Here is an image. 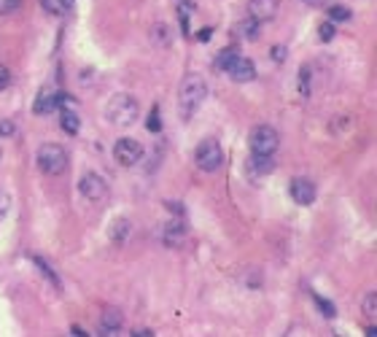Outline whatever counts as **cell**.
<instances>
[{"label":"cell","instance_id":"1","mask_svg":"<svg viewBox=\"0 0 377 337\" xmlns=\"http://www.w3.org/2000/svg\"><path fill=\"white\" fill-rule=\"evenodd\" d=\"M208 97V84L200 73H189L183 76L181 87H178V114H181L183 122H189L191 116L197 114V108L205 103Z\"/></svg>","mask_w":377,"mask_h":337},{"label":"cell","instance_id":"2","mask_svg":"<svg viewBox=\"0 0 377 337\" xmlns=\"http://www.w3.org/2000/svg\"><path fill=\"white\" fill-rule=\"evenodd\" d=\"M140 116V105L132 95L127 92H119L108 103H105V119H108L114 127H132Z\"/></svg>","mask_w":377,"mask_h":337},{"label":"cell","instance_id":"3","mask_svg":"<svg viewBox=\"0 0 377 337\" xmlns=\"http://www.w3.org/2000/svg\"><path fill=\"white\" fill-rule=\"evenodd\" d=\"M35 160H38V168H41L46 175H62L70 165V154H68V149L59 146V143H43V146L38 149Z\"/></svg>","mask_w":377,"mask_h":337},{"label":"cell","instance_id":"4","mask_svg":"<svg viewBox=\"0 0 377 337\" xmlns=\"http://www.w3.org/2000/svg\"><path fill=\"white\" fill-rule=\"evenodd\" d=\"M194 162L202 173H216L218 168L224 165V151H221V143L216 138H205V141L197 146L194 151Z\"/></svg>","mask_w":377,"mask_h":337},{"label":"cell","instance_id":"5","mask_svg":"<svg viewBox=\"0 0 377 337\" xmlns=\"http://www.w3.org/2000/svg\"><path fill=\"white\" fill-rule=\"evenodd\" d=\"M280 149V135L275 127L269 124H259L251 132V154H264V157H275Z\"/></svg>","mask_w":377,"mask_h":337},{"label":"cell","instance_id":"6","mask_svg":"<svg viewBox=\"0 0 377 337\" xmlns=\"http://www.w3.org/2000/svg\"><path fill=\"white\" fill-rule=\"evenodd\" d=\"M78 191H81L89 202H95V205H105V202L111 200L108 181H105L103 175H97V173H84L81 181H78Z\"/></svg>","mask_w":377,"mask_h":337},{"label":"cell","instance_id":"7","mask_svg":"<svg viewBox=\"0 0 377 337\" xmlns=\"http://www.w3.org/2000/svg\"><path fill=\"white\" fill-rule=\"evenodd\" d=\"M114 160L122 165V168H135V165L143 160V146L137 141H132V138H122V141H116V146H114Z\"/></svg>","mask_w":377,"mask_h":337},{"label":"cell","instance_id":"8","mask_svg":"<svg viewBox=\"0 0 377 337\" xmlns=\"http://www.w3.org/2000/svg\"><path fill=\"white\" fill-rule=\"evenodd\" d=\"M288 194L291 200L296 202V205L307 208L315 202V194H318V189H315V183L310 181V178H294V181L288 183Z\"/></svg>","mask_w":377,"mask_h":337},{"label":"cell","instance_id":"9","mask_svg":"<svg viewBox=\"0 0 377 337\" xmlns=\"http://www.w3.org/2000/svg\"><path fill=\"white\" fill-rule=\"evenodd\" d=\"M224 73L232 78V81H237V84H248V81H253V78H256V65L251 62L248 57L237 54L232 62H229V68L224 70Z\"/></svg>","mask_w":377,"mask_h":337},{"label":"cell","instance_id":"10","mask_svg":"<svg viewBox=\"0 0 377 337\" xmlns=\"http://www.w3.org/2000/svg\"><path fill=\"white\" fill-rule=\"evenodd\" d=\"M57 108H59V92L54 87H43L41 92H38L35 103H32V114L46 116V114H51V111H57Z\"/></svg>","mask_w":377,"mask_h":337},{"label":"cell","instance_id":"11","mask_svg":"<svg viewBox=\"0 0 377 337\" xmlns=\"http://www.w3.org/2000/svg\"><path fill=\"white\" fill-rule=\"evenodd\" d=\"M186 235H189V229L181 219L167 221L164 229H162V240H164V246H170V248H181L183 243H186Z\"/></svg>","mask_w":377,"mask_h":337},{"label":"cell","instance_id":"12","mask_svg":"<svg viewBox=\"0 0 377 337\" xmlns=\"http://www.w3.org/2000/svg\"><path fill=\"white\" fill-rule=\"evenodd\" d=\"M280 0H248V16H253L256 22H269L275 19Z\"/></svg>","mask_w":377,"mask_h":337},{"label":"cell","instance_id":"13","mask_svg":"<svg viewBox=\"0 0 377 337\" xmlns=\"http://www.w3.org/2000/svg\"><path fill=\"white\" fill-rule=\"evenodd\" d=\"M100 327H103V335H119V329L124 327V313L119 308H114V305L103 308Z\"/></svg>","mask_w":377,"mask_h":337},{"label":"cell","instance_id":"14","mask_svg":"<svg viewBox=\"0 0 377 337\" xmlns=\"http://www.w3.org/2000/svg\"><path fill=\"white\" fill-rule=\"evenodd\" d=\"M129 235H132V224H129V219H116L114 224H111V229H108L111 243H116V246H124V243L129 240Z\"/></svg>","mask_w":377,"mask_h":337},{"label":"cell","instance_id":"15","mask_svg":"<svg viewBox=\"0 0 377 337\" xmlns=\"http://www.w3.org/2000/svg\"><path fill=\"white\" fill-rule=\"evenodd\" d=\"M248 170L253 175H267L275 170V157H264V154H251Z\"/></svg>","mask_w":377,"mask_h":337},{"label":"cell","instance_id":"16","mask_svg":"<svg viewBox=\"0 0 377 337\" xmlns=\"http://www.w3.org/2000/svg\"><path fill=\"white\" fill-rule=\"evenodd\" d=\"M259 24H261V22H256L253 16H248V19H243V22L237 24L235 32H237L240 38H246V41H256V38H259Z\"/></svg>","mask_w":377,"mask_h":337},{"label":"cell","instance_id":"17","mask_svg":"<svg viewBox=\"0 0 377 337\" xmlns=\"http://www.w3.org/2000/svg\"><path fill=\"white\" fill-rule=\"evenodd\" d=\"M59 124H62V130L68 132V135H76V132L81 130V116H78L76 111H62V114H59Z\"/></svg>","mask_w":377,"mask_h":337},{"label":"cell","instance_id":"18","mask_svg":"<svg viewBox=\"0 0 377 337\" xmlns=\"http://www.w3.org/2000/svg\"><path fill=\"white\" fill-rule=\"evenodd\" d=\"M41 5L49 14H57V16H62V14H68V11L76 5V0H41Z\"/></svg>","mask_w":377,"mask_h":337},{"label":"cell","instance_id":"19","mask_svg":"<svg viewBox=\"0 0 377 337\" xmlns=\"http://www.w3.org/2000/svg\"><path fill=\"white\" fill-rule=\"evenodd\" d=\"M151 38H154V43L156 46H162V49H164V46H170V43H173V32H170V24H154V30H151Z\"/></svg>","mask_w":377,"mask_h":337},{"label":"cell","instance_id":"20","mask_svg":"<svg viewBox=\"0 0 377 337\" xmlns=\"http://www.w3.org/2000/svg\"><path fill=\"white\" fill-rule=\"evenodd\" d=\"M361 305H364V313L375 321L377 319V294L375 292H367V294H364V300H361Z\"/></svg>","mask_w":377,"mask_h":337},{"label":"cell","instance_id":"21","mask_svg":"<svg viewBox=\"0 0 377 337\" xmlns=\"http://www.w3.org/2000/svg\"><path fill=\"white\" fill-rule=\"evenodd\" d=\"M310 78H313V68L305 65V68H302V73H299V92H302V97H310V92H313V87H310Z\"/></svg>","mask_w":377,"mask_h":337},{"label":"cell","instance_id":"22","mask_svg":"<svg viewBox=\"0 0 377 337\" xmlns=\"http://www.w3.org/2000/svg\"><path fill=\"white\" fill-rule=\"evenodd\" d=\"M237 57V49H221V51H218V57H216V68L218 70H227L229 68V62H232V59Z\"/></svg>","mask_w":377,"mask_h":337},{"label":"cell","instance_id":"23","mask_svg":"<svg viewBox=\"0 0 377 337\" xmlns=\"http://www.w3.org/2000/svg\"><path fill=\"white\" fill-rule=\"evenodd\" d=\"M329 16H332V22H350L353 11H350L348 5H332V8H329Z\"/></svg>","mask_w":377,"mask_h":337},{"label":"cell","instance_id":"24","mask_svg":"<svg viewBox=\"0 0 377 337\" xmlns=\"http://www.w3.org/2000/svg\"><path fill=\"white\" fill-rule=\"evenodd\" d=\"M35 264H38V270H41V273L46 275V278L51 281V286H57V289H62V283H59V278L54 275V270L49 267V264H46V259H41V256H35Z\"/></svg>","mask_w":377,"mask_h":337},{"label":"cell","instance_id":"25","mask_svg":"<svg viewBox=\"0 0 377 337\" xmlns=\"http://www.w3.org/2000/svg\"><path fill=\"white\" fill-rule=\"evenodd\" d=\"M22 8V0H0V16H8Z\"/></svg>","mask_w":377,"mask_h":337},{"label":"cell","instance_id":"26","mask_svg":"<svg viewBox=\"0 0 377 337\" xmlns=\"http://www.w3.org/2000/svg\"><path fill=\"white\" fill-rule=\"evenodd\" d=\"M16 135V124L11 119H0V138H14Z\"/></svg>","mask_w":377,"mask_h":337},{"label":"cell","instance_id":"27","mask_svg":"<svg viewBox=\"0 0 377 337\" xmlns=\"http://www.w3.org/2000/svg\"><path fill=\"white\" fill-rule=\"evenodd\" d=\"M315 302H318V308L323 310V316H326V319H334V316H337V310H334V305H332L329 300H323V297L315 294Z\"/></svg>","mask_w":377,"mask_h":337},{"label":"cell","instance_id":"28","mask_svg":"<svg viewBox=\"0 0 377 337\" xmlns=\"http://www.w3.org/2000/svg\"><path fill=\"white\" fill-rule=\"evenodd\" d=\"M334 22H323L321 24V27H318V38H321V41H332V38H334Z\"/></svg>","mask_w":377,"mask_h":337},{"label":"cell","instance_id":"29","mask_svg":"<svg viewBox=\"0 0 377 337\" xmlns=\"http://www.w3.org/2000/svg\"><path fill=\"white\" fill-rule=\"evenodd\" d=\"M148 130L151 132H159L162 130V119H159V108H151V116H148Z\"/></svg>","mask_w":377,"mask_h":337},{"label":"cell","instance_id":"30","mask_svg":"<svg viewBox=\"0 0 377 337\" xmlns=\"http://www.w3.org/2000/svg\"><path fill=\"white\" fill-rule=\"evenodd\" d=\"M11 87V70L5 68V65H0V92Z\"/></svg>","mask_w":377,"mask_h":337},{"label":"cell","instance_id":"31","mask_svg":"<svg viewBox=\"0 0 377 337\" xmlns=\"http://www.w3.org/2000/svg\"><path fill=\"white\" fill-rule=\"evenodd\" d=\"M269 57H272L275 62H283V59H286V46H272V49H269Z\"/></svg>","mask_w":377,"mask_h":337},{"label":"cell","instance_id":"32","mask_svg":"<svg viewBox=\"0 0 377 337\" xmlns=\"http://www.w3.org/2000/svg\"><path fill=\"white\" fill-rule=\"evenodd\" d=\"M5 210H8V194H5L3 189H0V219L5 216Z\"/></svg>","mask_w":377,"mask_h":337},{"label":"cell","instance_id":"33","mask_svg":"<svg viewBox=\"0 0 377 337\" xmlns=\"http://www.w3.org/2000/svg\"><path fill=\"white\" fill-rule=\"evenodd\" d=\"M210 38H213V27H202L200 32H197V41H210Z\"/></svg>","mask_w":377,"mask_h":337},{"label":"cell","instance_id":"34","mask_svg":"<svg viewBox=\"0 0 377 337\" xmlns=\"http://www.w3.org/2000/svg\"><path fill=\"white\" fill-rule=\"evenodd\" d=\"M167 208L173 210L175 216H183V205H181V202H178V200H170V202H167Z\"/></svg>","mask_w":377,"mask_h":337},{"label":"cell","instance_id":"35","mask_svg":"<svg viewBox=\"0 0 377 337\" xmlns=\"http://www.w3.org/2000/svg\"><path fill=\"white\" fill-rule=\"evenodd\" d=\"M132 337H154V332H151V329H135Z\"/></svg>","mask_w":377,"mask_h":337},{"label":"cell","instance_id":"36","mask_svg":"<svg viewBox=\"0 0 377 337\" xmlns=\"http://www.w3.org/2000/svg\"><path fill=\"white\" fill-rule=\"evenodd\" d=\"M305 3H313V5H321V0H305Z\"/></svg>","mask_w":377,"mask_h":337},{"label":"cell","instance_id":"37","mask_svg":"<svg viewBox=\"0 0 377 337\" xmlns=\"http://www.w3.org/2000/svg\"><path fill=\"white\" fill-rule=\"evenodd\" d=\"M0 157H3V151H0Z\"/></svg>","mask_w":377,"mask_h":337}]
</instances>
